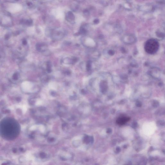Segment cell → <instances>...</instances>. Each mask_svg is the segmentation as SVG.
I'll list each match as a JSON object with an SVG mask.
<instances>
[{"mask_svg":"<svg viewBox=\"0 0 165 165\" xmlns=\"http://www.w3.org/2000/svg\"><path fill=\"white\" fill-rule=\"evenodd\" d=\"M159 47L158 41L156 39L152 38L146 41L144 46V49L148 54H153L158 51Z\"/></svg>","mask_w":165,"mask_h":165,"instance_id":"1","label":"cell"},{"mask_svg":"<svg viewBox=\"0 0 165 165\" xmlns=\"http://www.w3.org/2000/svg\"><path fill=\"white\" fill-rule=\"evenodd\" d=\"M130 119L129 117H119L117 120V123L118 124L120 125H123L125 124Z\"/></svg>","mask_w":165,"mask_h":165,"instance_id":"2","label":"cell"},{"mask_svg":"<svg viewBox=\"0 0 165 165\" xmlns=\"http://www.w3.org/2000/svg\"><path fill=\"white\" fill-rule=\"evenodd\" d=\"M66 19L69 22L74 23L75 19V16L72 12H69L67 13L66 15Z\"/></svg>","mask_w":165,"mask_h":165,"instance_id":"3","label":"cell"},{"mask_svg":"<svg viewBox=\"0 0 165 165\" xmlns=\"http://www.w3.org/2000/svg\"><path fill=\"white\" fill-rule=\"evenodd\" d=\"M86 32H87V31H86V30L85 28H83V27H81L80 29V33L82 34H85Z\"/></svg>","mask_w":165,"mask_h":165,"instance_id":"4","label":"cell"},{"mask_svg":"<svg viewBox=\"0 0 165 165\" xmlns=\"http://www.w3.org/2000/svg\"><path fill=\"white\" fill-rule=\"evenodd\" d=\"M94 23H97V22H98V20H97V19L95 20L94 21Z\"/></svg>","mask_w":165,"mask_h":165,"instance_id":"5","label":"cell"}]
</instances>
